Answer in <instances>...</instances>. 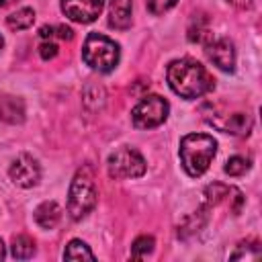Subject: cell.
<instances>
[{
    "label": "cell",
    "instance_id": "6da1fadb",
    "mask_svg": "<svg viewBox=\"0 0 262 262\" xmlns=\"http://www.w3.org/2000/svg\"><path fill=\"white\" fill-rule=\"evenodd\" d=\"M168 84L178 96L192 100L213 90L215 80L205 66L190 57H182L168 66Z\"/></svg>",
    "mask_w": 262,
    "mask_h": 262
},
{
    "label": "cell",
    "instance_id": "7a4b0ae2",
    "mask_svg": "<svg viewBox=\"0 0 262 262\" xmlns=\"http://www.w3.org/2000/svg\"><path fill=\"white\" fill-rule=\"evenodd\" d=\"M217 154V141L207 133H188L180 139V162L188 176L196 178L209 170Z\"/></svg>",
    "mask_w": 262,
    "mask_h": 262
},
{
    "label": "cell",
    "instance_id": "3957f363",
    "mask_svg": "<svg viewBox=\"0 0 262 262\" xmlns=\"http://www.w3.org/2000/svg\"><path fill=\"white\" fill-rule=\"evenodd\" d=\"M96 199H98V190H96V182H94V174L90 166H82L72 184H70V196H68V213L74 221L84 219L94 207H96Z\"/></svg>",
    "mask_w": 262,
    "mask_h": 262
},
{
    "label": "cell",
    "instance_id": "277c9868",
    "mask_svg": "<svg viewBox=\"0 0 262 262\" xmlns=\"http://www.w3.org/2000/svg\"><path fill=\"white\" fill-rule=\"evenodd\" d=\"M82 59L96 72H111L119 63V45L100 33H90L82 47Z\"/></svg>",
    "mask_w": 262,
    "mask_h": 262
},
{
    "label": "cell",
    "instance_id": "5b68a950",
    "mask_svg": "<svg viewBox=\"0 0 262 262\" xmlns=\"http://www.w3.org/2000/svg\"><path fill=\"white\" fill-rule=\"evenodd\" d=\"M168 102L158 94L143 96L131 111V121L137 129H154L168 119Z\"/></svg>",
    "mask_w": 262,
    "mask_h": 262
},
{
    "label": "cell",
    "instance_id": "8992f818",
    "mask_svg": "<svg viewBox=\"0 0 262 262\" xmlns=\"http://www.w3.org/2000/svg\"><path fill=\"white\" fill-rule=\"evenodd\" d=\"M111 178H139L145 174V160L131 147H121L108 156L106 162Z\"/></svg>",
    "mask_w": 262,
    "mask_h": 262
},
{
    "label": "cell",
    "instance_id": "52a82bcc",
    "mask_svg": "<svg viewBox=\"0 0 262 262\" xmlns=\"http://www.w3.org/2000/svg\"><path fill=\"white\" fill-rule=\"evenodd\" d=\"M104 8V0H61L63 14L80 25H88L98 18Z\"/></svg>",
    "mask_w": 262,
    "mask_h": 262
},
{
    "label": "cell",
    "instance_id": "ba28073f",
    "mask_svg": "<svg viewBox=\"0 0 262 262\" xmlns=\"http://www.w3.org/2000/svg\"><path fill=\"white\" fill-rule=\"evenodd\" d=\"M8 176H10V180H12L16 186L31 188V186H35V184L39 182L41 170H39V164H37L31 156L20 154V156L12 162V166H10V170H8Z\"/></svg>",
    "mask_w": 262,
    "mask_h": 262
},
{
    "label": "cell",
    "instance_id": "9c48e42d",
    "mask_svg": "<svg viewBox=\"0 0 262 262\" xmlns=\"http://www.w3.org/2000/svg\"><path fill=\"white\" fill-rule=\"evenodd\" d=\"M205 53L219 70H223V72L235 70V49L229 39H225V37L211 39L209 43H205Z\"/></svg>",
    "mask_w": 262,
    "mask_h": 262
},
{
    "label": "cell",
    "instance_id": "30bf717a",
    "mask_svg": "<svg viewBox=\"0 0 262 262\" xmlns=\"http://www.w3.org/2000/svg\"><path fill=\"white\" fill-rule=\"evenodd\" d=\"M131 0H113L108 8V27L125 31L131 27Z\"/></svg>",
    "mask_w": 262,
    "mask_h": 262
},
{
    "label": "cell",
    "instance_id": "8fae6325",
    "mask_svg": "<svg viewBox=\"0 0 262 262\" xmlns=\"http://www.w3.org/2000/svg\"><path fill=\"white\" fill-rule=\"evenodd\" d=\"M61 219V209L55 201H45L35 209V221L43 229H53Z\"/></svg>",
    "mask_w": 262,
    "mask_h": 262
},
{
    "label": "cell",
    "instance_id": "7c38bea8",
    "mask_svg": "<svg viewBox=\"0 0 262 262\" xmlns=\"http://www.w3.org/2000/svg\"><path fill=\"white\" fill-rule=\"evenodd\" d=\"M215 127H219L225 133H233V135H248L252 129V117L244 115V113H235L229 115L227 121H211Z\"/></svg>",
    "mask_w": 262,
    "mask_h": 262
},
{
    "label": "cell",
    "instance_id": "4fadbf2b",
    "mask_svg": "<svg viewBox=\"0 0 262 262\" xmlns=\"http://www.w3.org/2000/svg\"><path fill=\"white\" fill-rule=\"evenodd\" d=\"M0 119L6 123H23L25 121V106L20 98L14 96H0Z\"/></svg>",
    "mask_w": 262,
    "mask_h": 262
},
{
    "label": "cell",
    "instance_id": "5bb4252c",
    "mask_svg": "<svg viewBox=\"0 0 262 262\" xmlns=\"http://www.w3.org/2000/svg\"><path fill=\"white\" fill-rule=\"evenodd\" d=\"M35 23V10L33 8H20L6 16V25L12 31H25Z\"/></svg>",
    "mask_w": 262,
    "mask_h": 262
},
{
    "label": "cell",
    "instance_id": "9a60e30c",
    "mask_svg": "<svg viewBox=\"0 0 262 262\" xmlns=\"http://www.w3.org/2000/svg\"><path fill=\"white\" fill-rule=\"evenodd\" d=\"M10 252H12V256L16 260H27V258H31L35 254V242L29 235H14Z\"/></svg>",
    "mask_w": 262,
    "mask_h": 262
},
{
    "label": "cell",
    "instance_id": "2e32d148",
    "mask_svg": "<svg viewBox=\"0 0 262 262\" xmlns=\"http://www.w3.org/2000/svg\"><path fill=\"white\" fill-rule=\"evenodd\" d=\"M63 258L66 260H94V254L90 252V248L84 242L72 239L63 250Z\"/></svg>",
    "mask_w": 262,
    "mask_h": 262
},
{
    "label": "cell",
    "instance_id": "e0dca14e",
    "mask_svg": "<svg viewBox=\"0 0 262 262\" xmlns=\"http://www.w3.org/2000/svg\"><path fill=\"white\" fill-rule=\"evenodd\" d=\"M188 39H190L192 43H203V45L213 39V33L209 31L207 20H205L203 16L196 18V20H192V25H190V29H188Z\"/></svg>",
    "mask_w": 262,
    "mask_h": 262
},
{
    "label": "cell",
    "instance_id": "ac0fdd59",
    "mask_svg": "<svg viewBox=\"0 0 262 262\" xmlns=\"http://www.w3.org/2000/svg\"><path fill=\"white\" fill-rule=\"evenodd\" d=\"M151 250H154V237L151 235H139L131 246V258H135V260L145 258L147 254H151Z\"/></svg>",
    "mask_w": 262,
    "mask_h": 262
},
{
    "label": "cell",
    "instance_id": "d6986e66",
    "mask_svg": "<svg viewBox=\"0 0 262 262\" xmlns=\"http://www.w3.org/2000/svg\"><path fill=\"white\" fill-rule=\"evenodd\" d=\"M223 170L229 176H242V174H246L250 170V160L248 158H242V156H233V158L227 160V164H225Z\"/></svg>",
    "mask_w": 262,
    "mask_h": 262
},
{
    "label": "cell",
    "instance_id": "ffe728a7",
    "mask_svg": "<svg viewBox=\"0 0 262 262\" xmlns=\"http://www.w3.org/2000/svg\"><path fill=\"white\" fill-rule=\"evenodd\" d=\"M178 0H147V10L151 14H164L166 10H170Z\"/></svg>",
    "mask_w": 262,
    "mask_h": 262
},
{
    "label": "cell",
    "instance_id": "44dd1931",
    "mask_svg": "<svg viewBox=\"0 0 262 262\" xmlns=\"http://www.w3.org/2000/svg\"><path fill=\"white\" fill-rule=\"evenodd\" d=\"M39 55H41L43 59H53V57L57 55V45L51 43V41H43V43L39 45Z\"/></svg>",
    "mask_w": 262,
    "mask_h": 262
},
{
    "label": "cell",
    "instance_id": "7402d4cb",
    "mask_svg": "<svg viewBox=\"0 0 262 262\" xmlns=\"http://www.w3.org/2000/svg\"><path fill=\"white\" fill-rule=\"evenodd\" d=\"M55 31H57V35H59L61 39H68V41H70V39L74 37V31H72L70 27H63V25H61V27H55Z\"/></svg>",
    "mask_w": 262,
    "mask_h": 262
},
{
    "label": "cell",
    "instance_id": "603a6c76",
    "mask_svg": "<svg viewBox=\"0 0 262 262\" xmlns=\"http://www.w3.org/2000/svg\"><path fill=\"white\" fill-rule=\"evenodd\" d=\"M225 2L235 6V8H250L252 6V0H225Z\"/></svg>",
    "mask_w": 262,
    "mask_h": 262
},
{
    "label": "cell",
    "instance_id": "cb8c5ba5",
    "mask_svg": "<svg viewBox=\"0 0 262 262\" xmlns=\"http://www.w3.org/2000/svg\"><path fill=\"white\" fill-rule=\"evenodd\" d=\"M6 256V252H4V244H2V239H0V260Z\"/></svg>",
    "mask_w": 262,
    "mask_h": 262
},
{
    "label": "cell",
    "instance_id": "d4e9b609",
    "mask_svg": "<svg viewBox=\"0 0 262 262\" xmlns=\"http://www.w3.org/2000/svg\"><path fill=\"white\" fill-rule=\"evenodd\" d=\"M2 47H4V39L0 37V51H2Z\"/></svg>",
    "mask_w": 262,
    "mask_h": 262
},
{
    "label": "cell",
    "instance_id": "484cf974",
    "mask_svg": "<svg viewBox=\"0 0 262 262\" xmlns=\"http://www.w3.org/2000/svg\"><path fill=\"white\" fill-rule=\"evenodd\" d=\"M6 2H8V0H0V6H4V4H6Z\"/></svg>",
    "mask_w": 262,
    "mask_h": 262
}]
</instances>
